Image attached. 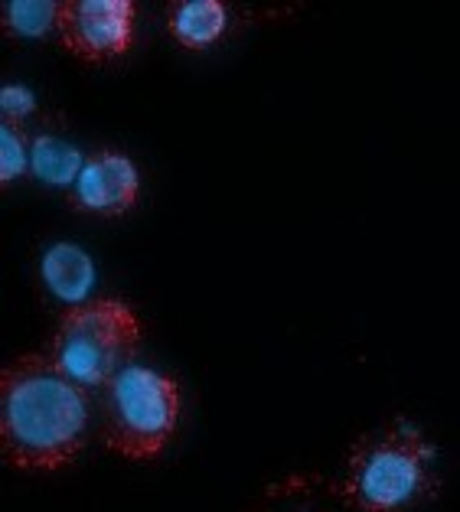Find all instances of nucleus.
Masks as SVG:
<instances>
[{"mask_svg":"<svg viewBox=\"0 0 460 512\" xmlns=\"http://www.w3.org/2000/svg\"><path fill=\"white\" fill-rule=\"evenodd\" d=\"M92 402L46 353L14 359L0 376V451L17 470H59L89 434Z\"/></svg>","mask_w":460,"mask_h":512,"instance_id":"nucleus-1","label":"nucleus"},{"mask_svg":"<svg viewBox=\"0 0 460 512\" xmlns=\"http://www.w3.org/2000/svg\"><path fill=\"white\" fill-rule=\"evenodd\" d=\"M333 490L346 512H415L438 493L434 447L415 424L392 421L353 444Z\"/></svg>","mask_w":460,"mask_h":512,"instance_id":"nucleus-2","label":"nucleus"},{"mask_svg":"<svg viewBox=\"0 0 460 512\" xmlns=\"http://www.w3.org/2000/svg\"><path fill=\"white\" fill-rule=\"evenodd\" d=\"M141 333V320L128 304L115 297H95L62 310L46 356L85 392L105 389L118 372L134 366Z\"/></svg>","mask_w":460,"mask_h":512,"instance_id":"nucleus-3","label":"nucleus"},{"mask_svg":"<svg viewBox=\"0 0 460 512\" xmlns=\"http://www.w3.org/2000/svg\"><path fill=\"white\" fill-rule=\"evenodd\" d=\"M102 441L124 460H151L180 424V382L167 372L128 366L102 389Z\"/></svg>","mask_w":460,"mask_h":512,"instance_id":"nucleus-4","label":"nucleus"},{"mask_svg":"<svg viewBox=\"0 0 460 512\" xmlns=\"http://www.w3.org/2000/svg\"><path fill=\"white\" fill-rule=\"evenodd\" d=\"M56 40L85 62L124 56L134 40L131 0H62Z\"/></svg>","mask_w":460,"mask_h":512,"instance_id":"nucleus-5","label":"nucleus"},{"mask_svg":"<svg viewBox=\"0 0 460 512\" xmlns=\"http://www.w3.org/2000/svg\"><path fill=\"white\" fill-rule=\"evenodd\" d=\"M141 193V177L134 160L121 151H95L85 157L76 183L69 186V206L76 212H89V216L115 219L124 216Z\"/></svg>","mask_w":460,"mask_h":512,"instance_id":"nucleus-6","label":"nucleus"},{"mask_svg":"<svg viewBox=\"0 0 460 512\" xmlns=\"http://www.w3.org/2000/svg\"><path fill=\"white\" fill-rule=\"evenodd\" d=\"M40 281L46 287V294L56 304H66L69 310L89 301V291L95 284V265L79 245L59 242L53 248H46L40 258Z\"/></svg>","mask_w":460,"mask_h":512,"instance_id":"nucleus-7","label":"nucleus"},{"mask_svg":"<svg viewBox=\"0 0 460 512\" xmlns=\"http://www.w3.org/2000/svg\"><path fill=\"white\" fill-rule=\"evenodd\" d=\"M248 512H346L333 480L320 473H291L261 490Z\"/></svg>","mask_w":460,"mask_h":512,"instance_id":"nucleus-8","label":"nucleus"},{"mask_svg":"<svg viewBox=\"0 0 460 512\" xmlns=\"http://www.w3.org/2000/svg\"><path fill=\"white\" fill-rule=\"evenodd\" d=\"M167 30L183 49H206L229 30V7L222 0H177L167 10Z\"/></svg>","mask_w":460,"mask_h":512,"instance_id":"nucleus-9","label":"nucleus"},{"mask_svg":"<svg viewBox=\"0 0 460 512\" xmlns=\"http://www.w3.org/2000/svg\"><path fill=\"white\" fill-rule=\"evenodd\" d=\"M85 164V157L72 144H66L62 137L40 131L30 144V167L40 180L53 186H72L79 177V170Z\"/></svg>","mask_w":460,"mask_h":512,"instance_id":"nucleus-10","label":"nucleus"},{"mask_svg":"<svg viewBox=\"0 0 460 512\" xmlns=\"http://www.w3.org/2000/svg\"><path fill=\"white\" fill-rule=\"evenodd\" d=\"M62 0H7L0 7V27L10 40H40L59 27Z\"/></svg>","mask_w":460,"mask_h":512,"instance_id":"nucleus-11","label":"nucleus"},{"mask_svg":"<svg viewBox=\"0 0 460 512\" xmlns=\"http://www.w3.org/2000/svg\"><path fill=\"white\" fill-rule=\"evenodd\" d=\"M30 144L33 137H27L23 124L4 121V128H0V183L4 186L20 180L23 170L30 167Z\"/></svg>","mask_w":460,"mask_h":512,"instance_id":"nucleus-12","label":"nucleus"},{"mask_svg":"<svg viewBox=\"0 0 460 512\" xmlns=\"http://www.w3.org/2000/svg\"><path fill=\"white\" fill-rule=\"evenodd\" d=\"M0 108H4V121L10 124H27V118L36 115V98L23 85H4L0 89Z\"/></svg>","mask_w":460,"mask_h":512,"instance_id":"nucleus-13","label":"nucleus"}]
</instances>
